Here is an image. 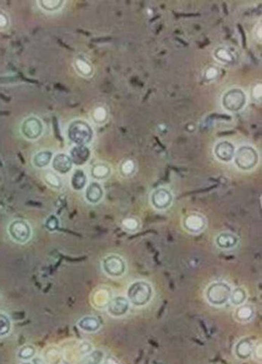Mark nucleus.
<instances>
[{"mask_svg": "<svg viewBox=\"0 0 262 364\" xmlns=\"http://www.w3.org/2000/svg\"><path fill=\"white\" fill-rule=\"evenodd\" d=\"M93 136L92 127L83 119L71 121L67 128V137L74 145L86 146L92 141Z\"/></svg>", "mask_w": 262, "mask_h": 364, "instance_id": "obj_1", "label": "nucleus"}, {"mask_svg": "<svg viewBox=\"0 0 262 364\" xmlns=\"http://www.w3.org/2000/svg\"><path fill=\"white\" fill-rule=\"evenodd\" d=\"M128 300L135 307H144L153 298V287L146 281H136L127 290Z\"/></svg>", "mask_w": 262, "mask_h": 364, "instance_id": "obj_2", "label": "nucleus"}, {"mask_svg": "<svg viewBox=\"0 0 262 364\" xmlns=\"http://www.w3.org/2000/svg\"><path fill=\"white\" fill-rule=\"evenodd\" d=\"M231 290L232 288L226 282H213L206 288V300L212 306L222 307L229 301Z\"/></svg>", "mask_w": 262, "mask_h": 364, "instance_id": "obj_3", "label": "nucleus"}, {"mask_svg": "<svg viewBox=\"0 0 262 364\" xmlns=\"http://www.w3.org/2000/svg\"><path fill=\"white\" fill-rule=\"evenodd\" d=\"M258 154L255 148L244 145L236 151L234 155L235 165L241 170L248 171L255 168L258 163Z\"/></svg>", "mask_w": 262, "mask_h": 364, "instance_id": "obj_4", "label": "nucleus"}, {"mask_svg": "<svg viewBox=\"0 0 262 364\" xmlns=\"http://www.w3.org/2000/svg\"><path fill=\"white\" fill-rule=\"evenodd\" d=\"M8 235L15 243L25 244L31 238L32 229L27 221L16 219L8 225Z\"/></svg>", "mask_w": 262, "mask_h": 364, "instance_id": "obj_5", "label": "nucleus"}, {"mask_svg": "<svg viewBox=\"0 0 262 364\" xmlns=\"http://www.w3.org/2000/svg\"><path fill=\"white\" fill-rule=\"evenodd\" d=\"M246 94L241 88H231L227 90L221 98L222 107L228 112H241L246 105Z\"/></svg>", "mask_w": 262, "mask_h": 364, "instance_id": "obj_6", "label": "nucleus"}, {"mask_svg": "<svg viewBox=\"0 0 262 364\" xmlns=\"http://www.w3.org/2000/svg\"><path fill=\"white\" fill-rule=\"evenodd\" d=\"M45 131V125L42 120L35 116H29L23 119L19 127L22 136L28 141L39 139Z\"/></svg>", "mask_w": 262, "mask_h": 364, "instance_id": "obj_7", "label": "nucleus"}, {"mask_svg": "<svg viewBox=\"0 0 262 364\" xmlns=\"http://www.w3.org/2000/svg\"><path fill=\"white\" fill-rule=\"evenodd\" d=\"M102 271L111 277H121L126 272V263L121 256L109 254L101 262Z\"/></svg>", "mask_w": 262, "mask_h": 364, "instance_id": "obj_8", "label": "nucleus"}, {"mask_svg": "<svg viewBox=\"0 0 262 364\" xmlns=\"http://www.w3.org/2000/svg\"><path fill=\"white\" fill-rule=\"evenodd\" d=\"M151 203L156 210H166L173 201L172 193L166 188H157L151 194Z\"/></svg>", "mask_w": 262, "mask_h": 364, "instance_id": "obj_9", "label": "nucleus"}, {"mask_svg": "<svg viewBox=\"0 0 262 364\" xmlns=\"http://www.w3.org/2000/svg\"><path fill=\"white\" fill-rule=\"evenodd\" d=\"M73 162L69 156V154H64V153H60V154H54L52 161H51V166L53 170L56 172L57 174L60 175H65L68 172H70L71 169L73 168Z\"/></svg>", "mask_w": 262, "mask_h": 364, "instance_id": "obj_10", "label": "nucleus"}, {"mask_svg": "<svg viewBox=\"0 0 262 364\" xmlns=\"http://www.w3.org/2000/svg\"><path fill=\"white\" fill-rule=\"evenodd\" d=\"M235 153H236L235 146L229 141H220L214 147V154L216 158L223 163L232 161L234 159Z\"/></svg>", "mask_w": 262, "mask_h": 364, "instance_id": "obj_11", "label": "nucleus"}, {"mask_svg": "<svg viewBox=\"0 0 262 364\" xmlns=\"http://www.w3.org/2000/svg\"><path fill=\"white\" fill-rule=\"evenodd\" d=\"M206 221L205 217L198 213L189 214L183 221V226L184 229L192 234H199L205 230Z\"/></svg>", "mask_w": 262, "mask_h": 364, "instance_id": "obj_12", "label": "nucleus"}, {"mask_svg": "<svg viewBox=\"0 0 262 364\" xmlns=\"http://www.w3.org/2000/svg\"><path fill=\"white\" fill-rule=\"evenodd\" d=\"M130 308V302L128 298L122 296H116L107 304V311L113 317L125 315Z\"/></svg>", "mask_w": 262, "mask_h": 364, "instance_id": "obj_13", "label": "nucleus"}, {"mask_svg": "<svg viewBox=\"0 0 262 364\" xmlns=\"http://www.w3.org/2000/svg\"><path fill=\"white\" fill-rule=\"evenodd\" d=\"M104 191L99 181H92L85 188V198L86 202L90 204H98L102 200Z\"/></svg>", "mask_w": 262, "mask_h": 364, "instance_id": "obj_14", "label": "nucleus"}, {"mask_svg": "<svg viewBox=\"0 0 262 364\" xmlns=\"http://www.w3.org/2000/svg\"><path fill=\"white\" fill-rule=\"evenodd\" d=\"M254 344L249 338H244L239 341L235 346V356L241 360L248 359L254 353Z\"/></svg>", "mask_w": 262, "mask_h": 364, "instance_id": "obj_15", "label": "nucleus"}, {"mask_svg": "<svg viewBox=\"0 0 262 364\" xmlns=\"http://www.w3.org/2000/svg\"><path fill=\"white\" fill-rule=\"evenodd\" d=\"M215 243L220 250H231L238 245L239 238L233 233L222 232L217 236Z\"/></svg>", "mask_w": 262, "mask_h": 364, "instance_id": "obj_16", "label": "nucleus"}, {"mask_svg": "<svg viewBox=\"0 0 262 364\" xmlns=\"http://www.w3.org/2000/svg\"><path fill=\"white\" fill-rule=\"evenodd\" d=\"M90 150L87 146H77L75 145L70 150V156L72 162L76 166H83L90 158Z\"/></svg>", "mask_w": 262, "mask_h": 364, "instance_id": "obj_17", "label": "nucleus"}, {"mask_svg": "<svg viewBox=\"0 0 262 364\" xmlns=\"http://www.w3.org/2000/svg\"><path fill=\"white\" fill-rule=\"evenodd\" d=\"M101 326V322L96 316H85L80 319L78 322V327L87 333H95Z\"/></svg>", "mask_w": 262, "mask_h": 364, "instance_id": "obj_18", "label": "nucleus"}, {"mask_svg": "<svg viewBox=\"0 0 262 364\" xmlns=\"http://www.w3.org/2000/svg\"><path fill=\"white\" fill-rule=\"evenodd\" d=\"M53 156H54V154H53L52 151H50V150H42V151H39L38 153H36L32 156L31 163H32L34 168H47L52 161Z\"/></svg>", "mask_w": 262, "mask_h": 364, "instance_id": "obj_19", "label": "nucleus"}, {"mask_svg": "<svg viewBox=\"0 0 262 364\" xmlns=\"http://www.w3.org/2000/svg\"><path fill=\"white\" fill-rule=\"evenodd\" d=\"M111 174V168L106 163L98 162L94 164L90 169V175L95 181L105 180Z\"/></svg>", "mask_w": 262, "mask_h": 364, "instance_id": "obj_20", "label": "nucleus"}, {"mask_svg": "<svg viewBox=\"0 0 262 364\" xmlns=\"http://www.w3.org/2000/svg\"><path fill=\"white\" fill-rule=\"evenodd\" d=\"M70 185L71 188L76 191H81L86 188L87 176L84 169L77 168L73 171L71 175Z\"/></svg>", "mask_w": 262, "mask_h": 364, "instance_id": "obj_21", "label": "nucleus"}, {"mask_svg": "<svg viewBox=\"0 0 262 364\" xmlns=\"http://www.w3.org/2000/svg\"><path fill=\"white\" fill-rule=\"evenodd\" d=\"M255 314V309L247 304H242L235 311V319L241 322H247L251 321Z\"/></svg>", "mask_w": 262, "mask_h": 364, "instance_id": "obj_22", "label": "nucleus"}, {"mask_svg": "<svg viewBox=\"0 0 262 364\" xmlns=\"http://www.w3.org/2000/svg\"><path fill=\"white\" fill-rule=\"evenodd\" d=\"M214 58L222 63H232L234 62L235 57L233 52L226 47H218L213 52Z\"/></svg>", "mask_w": 262, "mask_h": 364, "instance_id": "obj_23", "label": "nucleus"}, {"mask_svg": "<svg viewBox=\"0 0 262 364\" xmlns=\"http://www.w3.org/2000/svg\"><path fill=\"white\" fill-rule=\"evenodd\" d=\"M74 65H75L76 71L83 77H91L94 73L92 64L88 63L87 61H85V59H83V58H77L74 62Z\"/></svg>", "mask_w": 262, "mask_h": 364, "instance_id": "obj_24", "label": "nucleus"}, {"mask_svg": "<svg viewBox=\"0 0 262 364\" xmlns=\"http://www.w3.org/2000/svg\"><path fill=\"white\" fill-rule=\"evenodd\" d=\"M44 181L50 187V189L60 190L63 188L64 184L61 177L57 174L56 172L48 170L44 173Z\"/></svg>", "mask_w": 262, "mask_h": 364, "instance_id": "obj_25", "label": "nucleus"}, {"mask_svg": "<svg viewBox=\"0 0 262 364\" xmlns=\"http://www.w3.org/2000/svg\"><path fill=\"white\" fill-rule=\"evenodd\" d=\"M90 117H91V119L94 123H96L97 125H102L108 120L109 113H108L106 107L98 106L93 109Z\"/></svg>", "mask_w": 262, "mask_h": 364, "instance_id": "obj_26", "label": "nucleus"}, {"mask_svg": "<svg viewBox=\"0 0 262 364\" xmlns=\"http://www.w3.org/2000/svg\"><path fill=\"white\" fill-rule=\"evenodd\" d=\"M41 10L48 13H55L60 11L64 5V1L61 0H41L37 2Z\"/></svg>", "mask_w": 262, "mask_h": 364, "instance_id": "obj_27", "label": "nucleus"}, {"mask_svg": "<svg viewBox=\"0 0 262 364\" xmlns=\"http://www.w3.org/2000/svg\"><path fill=\"white\" fill-rule=\"evenodd\" d=\"M246 299H247V293H246L245 288L238 287L231 290L229 301L231 302V304L233 306L239 307L242 304H244L246 301Z\"/></svg>", "mask_w": 262, "mask_h": 364, "instance_id": "obj_28", "label": "nucleus"}, {"mask_svg": "<svg viewBox=\"0 0 262 364\" xmlns=\"http://www.w3.org/2000/svg\"><path fill=\"white\" fill-rule=\"evenodd\" d=\"M36 348L31 344H26L22 346L19 350L17 351V358L22 361H30L33 357H35Z\"/></svg>", "mask_w": 262, "mask_h": 364, "instance_id": "obj_29", "label": "nucleus"}, {"mask_svg": "<svg viewBox=\"0 0 262 364\" xmlns=\"http://www.w3.org/2000/svg\"><path fill=\"white\" fill-rule=\"evenodd\" d=\"M136 170L135 162L132 159H126L122 162L120 167V173L123 177H131L135 174Z\"/></svg>", "mask_w": 262, "mask_h": 364, "instance_id": "obj_30", "label": "nucleus"}, {"mask_svg": "<svg viewBox=\"0 0 262 364\" xmlns=\"http://www.w3.org/2000/svg\"><path fill=\"white\" fill-rule=\"evenodd\" d=\"M11 330H12L11 318L7 314L0 312V338L9 335Z\"/></svg>", "mask_w": 262, "mask_h": 364, "instance_id": "obj_31", "label": "nucleus"}, {"mask_svg": "<svg viewBox=\"0 0 262 364\" xmlns=\"http://www.w3.org/2000/svg\"><path fill=\"white\" fill-rule=\"evenodd\" d=\"M121 226L128 232H135L139 228V222L135 217H126L121 222Z\"/></svg>", "mask_w": 262, "mask_h": 364, "instance_id": "obj_32", "label": "nucleus"}, {"mask_svg": "<svg viewBox=\"0 0 262 364\" xmlns=\"http://www.w3.org/2000/svg\"><path fill=\"white\" fill-rule=\"evenodd\" d=\"M85 357L86 358L85 359V362L98 363V362H101L102 358L104 357V354L102 351L100 350L93 351V352L91 351Z\"/></svg>", "mask_w": 262, "mask_h": 364, "instance_id": "obj_33", "label": "nucleus"}, {"mask_svg": "<svg viewBox=\"0 0 262 364\" xmlns=\"http://www.w3.org/2000/svg\"><path fill=\"white\" fill-rule=\"evenodd\" d=\"M219 74H220V71H219L218 67L209 66L205 71V79L208 82H211V81H214L215 79L219 77Z\"/></svg>", "mask_w": 262, "mask_h": 364, "instance_id": "obj_34", "label": "nucleus"}, {"mask_svg": "<svg viewBox=\"0 0 262 364\" xmlns=\"http://www.w3.org/2000/svg\"><path fill=\"white\" fill-rule=\"evenodd\" d=\"M11 24L10 17L6 13H4L3 11H0V31H5L7 30Z\"/></svg>", "mask_w": 262, "mask_h": 364, "instance_id": "obj_35", "label": "nucleus"}, {"mask_svg": "<svg viewBox=\"0 0 262 364\" xmlns=\"http://www.w3.org/2000/svg\"><path fill=\"white\" fill-rule=\"evenodd\" d=\"M252 98L255 100H260L262 98V85L261 84H256L252 89Z\"/></svg>", "mask_w": 262, "mask_h": 364, "instance_id": "obj_36", "label": "nucleus"}, {"mask_svg": "<svg viewBox=\"0 0 262 364\" xmlns=\"http://www.w3.org/2000/svg\"><path fill=\"white\" fill-rule=\"evenodd\" d=\"M47 228L50 230V231H54L58 228V225H59V222H58V219L54 216H51L49 217V220L47 221Z\"/></svg>", "mask_w": 262, "mask_h": 364, "instance_id": "obj_37", "label": "nucleus"}, {"mask_svg": "<svg viewBox=\"0 0 262 364\" xmlns=\"http://www.w3.org/2000/svg\"><path fill=\"white\" fill-rule=\"evenodd\" d=\"M91 351H92V345H90L88 343H82V345L80 346V352L84 355L90 353Z\"/></svg>", "mask_w": 262, "mask_h": 364, "instance_id": "obj_38", "label": "nucleus"}]
</instances>
